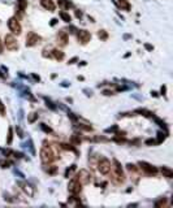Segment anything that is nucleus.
Segmentation results:
<instances>
[{"mask_svg": "<svg viewBox=\"0 0 173 208\" xmlns=\"http://www.w3.org/2000/svg\"><path fill=\"white\" fill-rule=\"evenodd\" d=\"M77 38H78V42H80L81 44H86V43H89L90 39H91V34H90L87 30H77Z\"/></svg>", "mask_w": 173, "mask_h": 208, "instance_id": "9d476101", "label": "nucleus"}, {"mask_svg": "<svg viewBox=\"0 0 173 208\" xmlns=\"http://www.w3.org/2000/svg\"><path fill=\"white\" fill-rule=\"evenodd\" d=\"M78 128L82 129V130H86V131H91L92 130V128L90 126V125H85V124H80V125H78Z\"/></svg>", "mask_w": 173, "mask_h": 208, "instance_id": "cd10ccee", "label": "nucleus"}, {"mask_svg": "<svg viewBox=\"0 0 173 208\" xmlns=\"http://www.w3.org/2000/svg\"><path fill=\"white\" fill-rule=\"evenodd\" d=\"M33 77H34V80H35V81H39V77H38V76H35V74H33Z\"/></svg>", "mask_w": 173, "mask_h": 208, "instance_id": "58836bf2", "label": "nucleus"}, {"mask_svg": "<svg viewBox=\"0 0 173 208\" xmlns=\"http://www.w3.org/2000/svg\"><path fill=\"white\" fill-rule=\"evenodd\" d=\"M75 180L80 182L81 185H89L90 182H91V180H92V176H91V173H90L89 170L81 169L77 173V176H75Z\"/></svg>", "mask_w": 173, "mask_h": 208, "instance_id": "7ed1b4c3", "label": "nucleus"}, {"mask_svg": "<svg viewBox=\"0 0 173 208\" xmlns=\"http://www.w3.org/2000/svg\"><path fill=\"white\" fill-rule=\"evenodd\" d=\"M10 165H12V163H10L9 160H7V159L0 160V167H1L3 169H5V168H9Z\"/></svg>", "mask_w": 173, "mask_h": 208, "instance_id": "5701e85b", "label": "nucleus"}, {"mask_svg": "<svg viewBox=\"0 0 173 208\" xmlns=\"http://www.w3.org/2000/svg\"><path fill=\"white\" fill-rule=\"evenodd\" d=\"M0 114H1V116H5V105L3 104L1 100H0Z\"/></svg>", "mask_w": 173, "mask_h": 208, "instance_id": "c756f323", "label": "nucleus"}, {"mask_svg": "<svg viewBox=\"0 0 173 208\" xmlns=\"http://www.w3.org/2000/svg\"><path fill=\"white\" fill-rule=\"evenodd\" d=\"M41 128H42V130H44L46 133H52V129L46 126V124H41Z\"/></svg>", "mask_w": 173, "mask_h": 208, "instance_id": "7c9ffc66", "label": "nucleus"}, {"mask_svg": "<svg viewBox=\"0 0 173 208\" xmlns=\"http://www.w3.org/2000/svg\"><path fill=\"white\" fill-rule=\"evenodd\" d=\"M17 10H18V13L24 14L25 10L27 8V0H17V5H16Z\"/></svg>", "mask_w": 173, "mask_h": 208, "instance_id": "4468645a", "label": "nucleus"}, {"mask_svg": "<svg viewBox=\"0 0 173 208\" xmlns=\"http://www.w3.org/2000/svg\"><path fill=\"white\" fill-rule=\"evenodd\" d=\"M145 47H146V49H149V51H152L154 49V47L151 44H145Z\"/></svg>", "mask_w": 173, "mask_h": 208, "instance_id": "f704fd0d", "label": "nucleus"}, {"mask_svg": "<svg viewBox=\"0 0 173 208\" xmlns=\"http://www.w3.org/2000/svg\"><path fill=\"white\" fill-rule=\"evenodd\" d=\"M160 172H161V174H163L164 177H167V178H172L173 177V172H172L171 168H168V167H163L160 169Z\"/></svg>", "mask_w": 173, "mask_h": 208, "instance_id": "6ab92c4d", "label": "nucleus"}, {"mask_svg": "<svg viewBox=\"0 0 173 208\" xmlns=\"http://www.w3.org/2000/svg\"><path fill=\"white\" fill-rule=\"evenodd\" d=\"M56 22H57V20H56V18H53V20L51 21V25H55Z\"/></svg>", "mask_w": 173, "mask_h": 208, "instance_id": "4c0bfd02", "label": "nucleus"}, {"mask_svg": "<svg viewBox=\"0 0 173 208\" xmlns=\"http://www.w3.org/2000/svg\"><path fill=\"white\" fill-rule=\"evenodd\" d=\"M117 5L124 10H130V4L128 0H117Z\"/></svg>", "mask_w": 173, "mask_h": 208, "instance_id": "a211bd4d", "label": "nucleus"}, {"mask_svg": "<svg viewBox=\"0 0 173 208\" xmlns=\"http://www.w3.org/2000/svg\"><path fill=\"white\" fill-rule=\"evenodd\" d=\"M42 42V37L41 35H38L37 33H34V31H30L27 35H26V47H34V46L39 44V43Z\"/></svg>", "mask_w": 173, "mask_h": 208, "instance_id": "20e7f679", "label": "nucleus"}, {"mask_svg": "<svg viewBox=\"0 0 173 208\" xmlns=\"http://www.w3.org/2000/svg\"><path fill=\"white\" fill-rule=\"evenodd\" d=\"M151 95H154V96H157V92H156V91H152V92H151Z\"/></svg>", "mask_w": 173, "mask_h": 208, "instance_id": "ea45409f", "label": "nucleus"}, {"mask_svg": "<svg viewBox=\"0 0 173 208\" xmlns=\"http://www.w3.org/2000/svg\"><path fill=\"white\" fill-rule=\"evenodd\" d=\"M18 185H20L21 190H22L27 196H30V198H31V196H34L35 190H34V187L30 184H27V182H18Z\"/></svg>", "mask_w": 173, "mask_h": 208, "instance_id": "9b49d317", "label": "nucleus"}, {"mask_svg": "<svg viewBox=\"0 0 173 208\" xmlns=\"http://www.w3.org/2000/svg\"><path fill=\"white\" fill-rule=\"evenodd\" d=\"M164 206H167V199L165 198H161L157 202H155V207H164Z\"/></svg>", "mask_w": 173, "mask_h": 208, "instance_id": "b1692460", "label": "nucleus"}, {"mask_svg": "<svg viewBox=\"0 0 173 208\" xmlns=\"http://www.w3.org/2000/svg\"><path fill=\"white\" fill-rule=\"evenodd\" d=\"M56 159H57V156H56L55 151H53L52 146L50 145V143H47V141L43 142V146L41 148V160H42V163L43 164H51L52 161L56 160Z\"/></svg>", "mask_w": 173, "mask_h": 208, "instance_id": "f257e3e1", "label": "nucleus"}, {"mask_svg": "<svg viewBox=\"0 0 173 208\" xmlns=\"http://www.w3.org/2000/svg\"><path fill=\"white\" fill-rule=\"evenodd\" d=\"M57 43H59L60 47H65L68 44V34L65 30H61L59 34H57Z\"/></svg>", "mask_w": 173, "mask_h": 208, "instance_id": "f8f14e48", "label": "nucleus"}, {"mask_svg": "<svg viewBox=\"0 0 173 208\" xmlns=\"http://www.w3.org/2000/svg\"><path fill=\"white\" fill-rule=\"evenodd\" d=\"M41 5L44 9L50 10V12L55 10V3H53V0H41Z\"/></svg>", "mask_w": 173, "mask_h": 208, "instance_id": "ddd939ff", "label": "nucleus"}, {"mask_svg": "<svg viewBox=\"0 0 173 208\" xmlns=\"http://www.w3.org/2000/svg\"><path fill=\"white\" fill-rule=\"evenodd\" d=\"M57 5H59L63 10H67V9H69V8L73 7V4H72L69 0H59V1H57Z\"/></svg>", "mask_w": 173, "mask_h": 208, "instance_id": "dca6fc26", "label": "nucleus"}, {"mask_svg": "<svg viewBox=\"0 0 173 208\" xmlns=\"http://www.w3.org/2000/svg\"><path fill=\"white\" fill-rule=\"evenodd\" d=\"M68 190H69L70 194L78 195V194L81 193V190H82V185L74 178V180H72V181L69 182V185H68Z\"/></svg>", "mask_w": 173, "mask_h": 208, "instance_id": "1a4fd4ad", "label": "nucleus"}, {"mask_svg": "<svg viewBox=\"0 0 173 208\" xmlns=\"http://www.w3.org/2000/svg\"><path fill=\"white\" fill-rule=\"evenodd\" d=\"M103 94H104V95H113V91H112V90H104Z\"/></svg>", "mask_w": 173, "mask_h": 208, "instance_id": "473e14b6", "label": "nucleus"}, {"mask_svg": "<svg viewBox=\"0 0 173 208\" xmlns=\"http://www.w3.org/2000/svg\"><path fill=\"white\" fill-rule=\"evenodd\" d=\"M75 17H77V18H81V17H82V12H80V10H75Z\"/></svg>", "mask_w": 173, "mask_h": 208, "instance_id": "72a5a7b5", "label": "nucleus"}, {"mask_svg": "<svg viewBox=\"0 0 173 208\" xmlns=\"http://www.w3.org/2000/svg\"><path fill=\"white\" fill-rule=\"evenodd\" d=\"M156 143H157V141H155V139H149V141H146V145L147 146H150V145H156Z\"/></svg>", "mask_w": 173, "mask_h": 208, "instance_id": "2f4dec72", "label": "nucleus"}, {"mask_svg": "<svg viewBox=\"0 0 173 208\" xmlns=\"http://www.w3.org/2000/svg\"><path fill=\"white\" fill-rule=\"evenodd\" d=\"M37 118H38V114H37V113H30V114H29V118H27V120H29V122H34Z\"/></svg>", "mask_w": 173, "mask_h": 208, "instance_id": "c85d7f7f", "label": "nucleus"}, {"mask_svg": "<svg viewBox=\"0 0 173 208\" xmlns=\"http://www.w3.org/2000/svg\"><path fill=\"white\" fill-rule=\"evenodd\" d=\"M126 169L130 174H133L134 177H138V167H135L134 164H128L126 165Z\"/></svg>", "mask_w": 173, "mask_h": 208, "instance_id": "f3484780", "label": "nucleus"}, {"mask_svg": "<svg viewBox=\"0 0 173 208\" xmlns=\"http://www.w3.org/2000/svg\"><path fill=\"white\" fill-rule=\"evenodd\" d=\"M75 170H77V165H75V164H73V165H70V168H68V169L65 170V177H67V178L72 177V176H73V173H74Z\"/></svg>", "mask_w": 173, "mask_h": 208, "instance_id": "aec40b11", "label": "nucleus"}, {"mask_svg": "<svg viewBox=\"0 0 173 208\" xmlns=\"http://www.w3.org/2000/svg\"><path fill=\"white\" fill-rule=\"evenodd\" d=\"M96 167H98V170L102 174H108L111 172V167H112V164H111V161L108 160V159L103 157V159H99L98 164H96Z\"/></svg>", "mask_w": 173, "mask_h": 208, "instance_id": "39448f33", "label": "nucleus"}, {"mask_svg": "<svg viewBox=\"0 0 173 208\" xmlns=\"http://www.w3.org/2000/svg\"><path fill=\"white\" fill-rule=\"evenodd\" d=\"M98 37L102 39V41H106V39L108 38V34H107L106 30H99V31H98Z\"/></svg>", "mask_w": 173, "mask_h": 208, "instance_id": "a878e982", "label": "nucleus"}, {"mask_svg": "<svg viewBox=\"0 0 173 208\" xmlns=\"http://www.w3.org/2000/svg\"><path fill=\"white\" fill-rule=\"evenodd\" d=\"M51 59H55L57 61H61V60L64 59V52L60 51V49L57 48H53L51 51Z\"/></svg>", "mask_w": 173, "mask_h": 208, "instance_id": "2eb2a0df", "label": "nucleus"}, {"mask_svg": "<svg viewBox=\"0 0 173 208\" xmlns=\"http://www.w3.org/2000/svg\"><path fill=\"white\" fill-rule=\"evenodd\" d=\"M138 165H139V169H142L146 174L155 176L157 173V168L154 167V165H151V164H149V163H146V161H139Z\"/></svg>", "mask_w": 173, "mask_h": 208, "instance_id": "6e6552de", "label": "nucleus"}, {"mask_svg": "<svg viewBox=\"0 0 173 208\" xmlns=\"http://www.w3.org/2000/svg\"><path fill=\"white\" fill-rule=\"evenodd\" d=\"M165 91H167V87H165V86H161V94L165 95Z\"/></svg>", "mask_w": 173, "mask_h": 208, "instance_id": "c9c22d12", "label": "nucleus"}, {"mask_svg": "<svg viewBox=\"0 0 173 208\" xmlns=\"http://www.w3.org/2000/svg\"><path fill=\"white\" fill-rule=\"evenodd\" d=\"M12 139H13V130L9 128V130H8V138H7V143L10 145V143H12Z\"/></svg>", "mask_w": 173, "mask_h": 208, "instance_id": "bb28decb", "label": "nucleus"}, {"mask_svg": "<svg viewBox=\"0 0 173 208\" xmlns=\"http://www.w3.org/2000/svg\"><path fill=\"white\" fill-rule=\"evenodd\" d=\"M70 142L73 143V145L78 146L81 143V138L78 137V134H73V135H72V138H70Z\"/></svg>", "mask_w": 173, "mask_h": 208, "instance_id": "4be33fe9", "label": "nucleus"}, {"mask_svg": "<svg viewBox=\"0 0 173 208\" xmlns=\"http://www.w3.org/2000/svg\"><path fill=\"white\" fill-rule=\"evenodd\" d=\"M4 46L10 51H16V49H18V42H17V39L13 37L12 34H7L4 37Z\"/></svg>", "mask_w": 173, "mask_h": 208, "instance_id": "423d86ee", "label": "nucleus"}, {"mask_svg": "<svg viewBox=\"0 0 173 208\" xmlns=\"http://www.w3.org/2000/svg\"><path fill=\"white\" fill-rule=\"evenodd\" d=\"M3 51H4V48H3V42L0 41V55L3 53Z\"/></svg>", "mask_w": 173, "mask_h": 208, "instance_id": "e433bc0d", "label": "nucleus"}, {"mask_svg": "<svg viewBox=\"0 0 173 208\" xmlns=\"http://www.w3.org/2000/svg\"><path fill=\"white\" fill-rule=\"evenodd\" d=\"M8 27L9 30L12 31L13 34H21V30H22V27H21V24L17 17H10V18L8 20Z\"/></svg>", "mask_w": 173, "mask_h": 208, "instance_id": "0eeeda50", "label": "nucleus"}, {"mask_svg": "<svg viewBox=\"0 0 173 208\" xmlns=\"http://www.w3.org/2000/svg\"><path fill=\"white\" fill-rule=\"evenodd\" d=\"M60 17H61V20L64 21V22H67V24H69L70 21H72V17L69 16V13H67V12H60Z\"/></svg>", "mask_w": 173, "mask_h": 208, "instance_id": "412c9836", "label": "nucleus"}, {"mask_svg": "<svg viewBox=\"0 0 173 208\" xmlns=\"http://www.w3.org/2000/svg\"><path fill=\"white\" fill-rule=\"evenodd\" d=\"M111 169H112V174H111V180H112V182H115L116 185L124 184L125 182L124 170H122L121 164L118 163L116 159H113V165L111 167Z\"/></svg>", "mask_w": 173, "mask_h": 208, "instance_id": "f03ea898", "label": "nucleus"}, {"mask_svg": "<svg viewBox=\"0 0 173 208\" xmlns=\"http://www.w3.org/2000/svg\"><path fill=\"white\" fill-rule=\"evenodd\" d=\"M56 170H57V167L56 165H50L48 168H46V172L48 174H55Z\"/></svg>", "mask_w": 173, "mask_h": 208, "instance_id": "393cba45", "label": "nucleus"}, {"mask_svg": "<svg viewBox=\"0 0 173 208\" xmlns=\"http://www.w3.org/2000/svg\"><path fill=\"white\" fill-rule=\"evenodd\" d=\"M75 60H77V59H75V57H74V59H72V60H70V61H69V64H73V63L75 61Z\"/></svg>", "mask_w": 173, "mask_h": 208, "instance_id": "a19ab883", "label": "nucleus"}]
</instances>
